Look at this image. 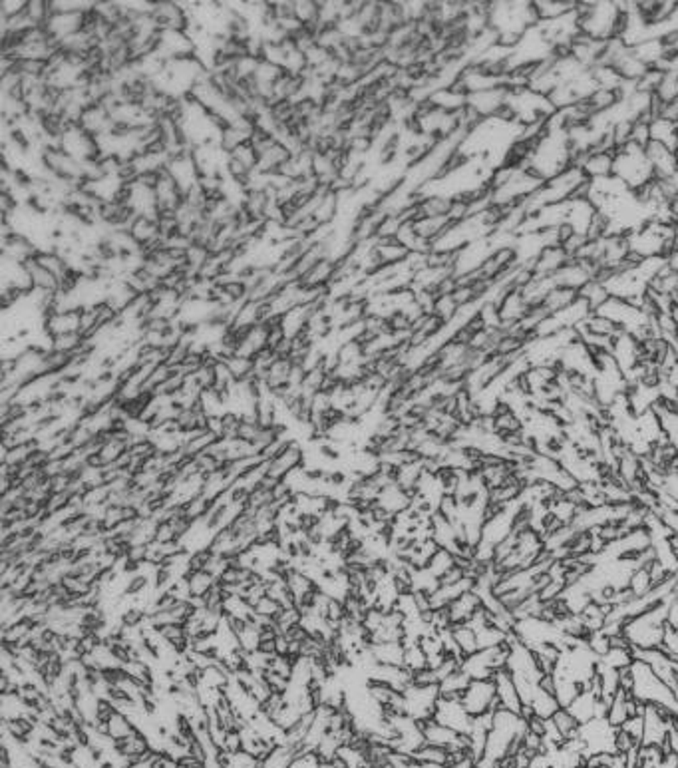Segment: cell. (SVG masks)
<instances>
[{
	"instance_id": "obj_1",
	"label": "cell",
	"mask_w": 678,
	"mask_h": 768,
	"mask_svg": "<svg viewBox=\"0 0 678 768\" xmlns=\"http://www.w3.org/2000/svg\"><path fill=\"white\" fill-rule=\"evenodd\" d=\"M674 597H670L667 601L658 603L657 607H652L645 613L625 621L623 635L635 651H650V649L662 647V641H665L668 629V603Z\"/></svg>"
},
{
	"instance_id": "obj_2",
	"label": "cell",
	"mask_w": 678,
	"mask_h": 768,
	"mask_svg": "<svg viewBox=\"0 0 678 768\" xmlns=\"http://www.w3.org/2000/svg\"><path fill=\"white\" fill-rule=\"evenodd\" d=\"M630 675H633V697L638 698L645 705H658V707L668 708L674 717L678 715V698L670 691L667 683H662L657 673L647 665L645 661L635 659V663L630 665Z\"/></svg>"
},
{
	"instance_id": "obj_3",
	"label": "cell",
	"mask_w": 678,
	"mask_h": 768,
	"mask_svg": "<svg viewBox=\"0 0 678 768\" xmlns=\"http://www.w3.org/2000/svg\"><path fill=\"white\" fill-rule=\"evenodd\" d=\"M404 713L418 723L434 718L440 701V685H410L404 693Z\"/></svg>"
},
{
	"instance_id": "obj_4",
	"label": "cell",
	"mask_w": 678,
	"mask_h": 768,
	"mask_svg": "<svg viewBox=\"0 0 678 768\" xmlns=\"http://www.w3.org/2000/svg\"><path fill=\"white\" fill-rule=\"evenodd\" d=\"M617 730L608 718H593L585 725H581V730H579V738L585 742V748H587V757L591 755H601V752H607V755H617L615 750V738H617Z\"/></svg>"
},
{
	"instance_id": "obj_5",
	"label": "cell",
	"mask_w": 678,
	"mask_h": 768,
	"mask_svg": "<svg viewBox=\"0 0 678 768\" xmlns=\"http://www.w3.org/2000/svg\"><path fill=\"white\" fill-rule=\"evenodd\" d=\"M462 703H464V707L472 717H479V715H486V713H496L497 708H501L499 701H497L494 679L472 681L469 687L466 689V693H464V697H462Z\"/></svg>"
},
{
	"instance_id": "obj_6",
	"label": "cell",
	"mask_w": 678,
	"mask_h": 768,
	"mask_svg": "<svg viewBox=\"0 0 678 768\" xmlns=\"http://www.w3.org/2000/svg\"><path fill=\"white\" fill-rule=\"evenodd\" d=\"M643 718H645V735H643V745L640 747H662L665 740H667L668 727H670L674 715L665 707L645 705Z\"/></svg>"
},
{
	"instance_id": "obj_7",
	"label": "cell",
	"mask_w": 678,
	"mask_h": 768,
	"mask_svg": "<svg viewBox=\"0 0 678 768\" xmlns=\"http://www.w3.org/2000/svg\"><path fill=\"white\" fill-rule=\"evenodd\" d=\"M434 720H438L444 727L452 728V730H456L460 735H469L472 725H474V717L466 711L462 698L440 697L438 707H435Z\"/></svg>"
},
{
	"instance_id": "obj_8",
	"label": "cell",
	"mask_w": 678,
	"mask_h": 768,
	"mask_svg": "<svg viewBox=\"0 0 678 768\" xmlns=\"http://www.w3.org/2000/svg\"><path fill=\"white\" fill-rule=\"evenodd\" d=\"M494 683H496L497 691V701H499V707L506 708V711H511V713H517L521 715V708H523V701L519 697V691L516 687V681L511 677L509 669H499L496 675H494Z\"/></svg>"
},
{
	"instance_id": "obj_9",
	"label": "cell",
	"mask_w": 678,
	"mask_h": 768,
	"mask_svg": "<svg viewBox=\"0 0 678 768\" xmlns=\"http://www.w3.org/2000/svg\"><path fill=\"white\" fill-rule=\"evenodd\" d=\"M482 599L477 596L476 591H467L464 596H460L448 609V615H450V621H452V627L454 625H466L467 621L472 617L476 615L477 611L482 609Z\"/></svg>"
},
{
	"instance_id": "obj_10",
	"label": "cell",
	"mask_w": 678,
	"mask_h": 768,
	"mask_svg": "<svg viewBox=\"0 0 678 768\" xmlns=\"http://www.w3.org/2000/svg\"><path fill=\"white\" fill-rule=\"evenodd\" d=\"M597 703L599 697H595L591 691L585 689V691L571 703L569 713L577 718L581 725H585V723H589V720H593V718L597 717Z\"/></svg>"
},
{
	"instance_id": "obj_11",
	"label": "cell",
	"mask_w": 678,
	"mask_h": 768,
	"mask_svg": "<svg viewBox=\"0 0 678 768\" xmlns=\"http://www.w3.org/2000/svg\"><path fill=\"white\" fill-rule=\"evenodd\" d=\"M529 707H531V711H533V715L539 718H551L553 715H555L557 711L561 708V705H559V701H557V697L553 695V693H549V691H545V689H537V693L533 695V698H531V703H529Z\"/></svg>"
},
{
	"instance_id": "obj_12",
	"label": "cell",
	"mask_w": 678,
	"mask_h": 768,
	"mask_svg": "<svg viewBox=\"0 0 678 768\" xmlns=\"http://www.w3.org/2000/svg\"><path fill=\"white\" fill-rule=\"evenodd\" d=\"M472 679L467 677L466 673L460 669L456 673H452L450 677H445L442 683H440V697L442 698H462L466 689L469 687Z\"/></svg>"
},
{
	"instance_id": "obj_13",
	"label": "cell",
	"mask_w": 678,
	"mask_h": 768,
	"mask_svg": "<svg viewBox=\"0 0 678 768\" xmlns=\"http://www.w3.org/2000/svg\"><path fill=\"white\" fill-rule=\"evenodd\" d=\"M452 635H454V641H456L457 649L462 651L464 659L467 655H474L476 651H479V643H477V633L467 625H454L452 627Z\"/></svg>"
},
{
	"instance_id": "obj_14",
	"label": "cell",
	"mask_w": 678,
	"mask_h": 768,
	"mask_svg": "<svg viewBox=\"0 0 678 768\" xmlns=\"http://www.w3.org/2000/svg\"><path fill=\"white\" fill-rule=\"evenodd\" d=\"M551 720L555 723L557 730H559V733L563 735L565 742H567V740H573V738L579 737V730H581V723H579L577 718H575L573 715H571V713H569V708H559L555 715L551 717Z\"/></svg>"
},
{
	"instance_id": "obj_15",
	"label": "cell",
	"mask_w": 678,
	"mask_h": 768,
	"mask_svg": "<svg viewBox=\"0 0 678 768\" xmlns=\"http://www.w3.org/2000/svg\"><path fill=\"white\" fill-rule=\"evenodd\" d=\"M416 760L424 762V764H432V767H448L450 764V750H445L442 747H435V745H428L426 742L424 747L420 748L414 755Z\"/></svg>"
},
{
	"instance_id": "obj_16",
	"label": "cell",
	"mask_w": 678,
	"mask_h": 768,
	"mask_svg": "<svg viewBox=\"0 0 678 768\" xmlns=\"http://www.w3.org/2000/svg\"><path fill=\"white\" fill-rule=\"evenodd\" d=\"M655 587L657 586H655V581H652L647 566L635 569V574L630 576V581H628V589H630V593L635 597L648 596Z\"/></svg>"
},
{
	"instance_id": "obj_17",
	"label": "cell",
	"mask_w": 678,
	"mask_h": 768,
	"mask_svg": "<svg viewBox=\"0 0 678 768\" xmlns=\"http://www.w3.org/2000/svg\"><path fill=\"white\" fill-rule=\"evenodd\" d=\"M601 661L608 667L623 671V669H628L635 663V651H633V647H611V651L607 655H603Z\"/></svg>"
},
{
	"instance_id": "obj_18",
	"label": "cell",
	"mask_w": 678,
	"mask_h": 768,
	"mask_svg": "<svg viewBox=\"0 0 678 768\" xmlns=\"http://www.w3.org/2000/svg\"><path fill=\"white\" fill-rule=\"evenodd\" d=\"M457 566V557L452 554V552H448V549H438V554H435L434 557H432V561L428 564V569L434 574L438 579H442V577L450 571V569H454V567Z\"/></svg>"
},
{
	"instance_id": "obj_19",
	"label": "cell",
	"mask_w": 678,
	"mask_h": 768,
	"mask_svg": "<svg viewBox=\"0 0 678 768\" xmlns=\"http://www.w3.org/2000/svg\"><path fill=\"white\" fill-rule=\"evenodd\" d=\"M404 667L410 669L412 673H418L422 669H428V657L422 651V647L418 643H412V645H406L404 651Z\"/></svg>"
},
{
	"instance_id": "obj_20",
	"label": "cell",
	"mask_w": 678,
	"mask_h": 768,
	"mask_svg": "<svg viewBox=\"0 0 678 768\" xmlns=\"http://www.w3.org/2000/svg\"><path fill=\"white\" fill-rule=\"evenodd\" d=\"M587 645H589V649H591V651H593V653L601 659L603 655H607L608 651H611V635H608L605 629H603V631H597V633H591V635L587 637Z\"/></svg>"
},
{
	"instance_id": "obj_21",
	"label": "cell",
	"mask_w": 678,
	"mask_h": 768,
	"mask_svg": "<svg viewBox=\"0 0 678 768\" xmlns=\"http://www.w3.org/2000/svg\"><path fill=\"white\" fill-rule=\"evenodd\" d=\"M621 728H623V730H625V733H627L628 737L633 738L635 742L643 745V735H645V718H643V715L630 717Z\"/></svg>"
},
{
	"instance_id": "obj_22",
	"label": "cell",
	"mask_w": 678,
	"mask_h": 768,
	"mask_svg": "<svg viewBox=\"0 0 678 768\" xmlns=\"http://www.w3.org/2000/svg\"><path fill=\"white\" fill-rule=\"evenodd\" d=\"M637 748H640V745L628 737L623 728H618L617 738H615V750H617L618 755H628V752H633V750H637Z\"/></svg>"
},
{
	"instance_id": "obj_23",
	"label": "cell",
	"mask_w": 678,
	"mask_h": 768,
	"mask_svg": "<svg viewBox=\"0 0 678 768\" xmlns=\"http://www.w3.org/2000/svg\"><path fill=\"white\" fill-rule=\"evenodd\" d=\"M662 651L667 653L668 657H672L674 661H678V631L668 627L667 635H665V641H662Z\"/></svg>"
},
{
	"instance_id": "obj_24",
	"label": "cell",
	"mask_w": 678,
	"mask_h": 768,
	"mask_svg": "<svg viewBox=\"0 0 678 768\" xmlns=\"http://www.w3.org/2000/svg\"><path fill=\"white\" fill-rule=\"evenodd\" d=\"M670 547H672V552H674V556L678 559V536L670 537Z\"/></svg>"
},
{
	"instance_id": "obj_25",
	"label": "cell",
	"mask_w": 678,
	"mask_h": 768,
	"mask_svg": "<svg viewBox=\"0 0 678 768\" xmlns=\"http://www.w3.org/2000/svg\"><path fill=\"white\" fill-rule=\"evenodd\" d=\"M597 768H611V767H597Z\"/></svg>"
}]
</instances>
